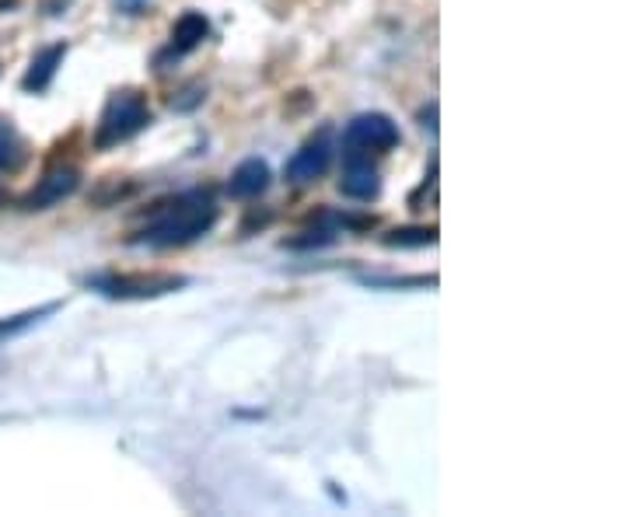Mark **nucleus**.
I'll use <instances>...</instances> for the list:
<instances>
[{
  "instance_id": "1",
  "label": "nucleus",
  "mask_w": 629,
  "mask_h": 517,
  "mask_svg": "<svg viewBox=\"0 0 629 517\" xmlns=\"http://www.w3.org/2000/svg\"><path fill=\"white\" fill-rule=\"evenodd\" d=\"M221 217L217 196L210 186L182 189L175 196L158 200L147 210L144 224L130 235V245H144V249H182V245L200 242L210 235Z\"/></svg>"
},
{
  "instance_id": "2",
  "label": "nucleus",
  "mask_w": 629,
  "mask_h": 517,
  "mask_svg": "<svg viewBox=\"0 0 629 517\" xmlns=\"http://www.w3.org/2000/svg\"><path fill=\"white\" fill-rule=\"evenodd\" d=\"M154 119L151 102L140 88H119L105 98V109L95 126V151H112V147L133 140L140 130H147Z\"/></svg>"
},
{
  "instance_id": "3",
  "label": "nucleus",
  "mask_w": 629,
  "mask_h": 517,
  "mask_svg": "<svg viewBox=\"0 0 629 517\" xmlns=\"http://www.w3.org/2000/svg\"><path fill=\"white\" fill-rule=\"evenodd\" d=\"M186 273H95L84 280V287L95 294L109 297V301H154V297L175 294V290L189 287Z\"/></svg>"
},
{
  "instance_id": "4",
  "label": "nucleus",
  "mask_w": 629,
  "mask_h": 517,
  "mask_svg": "<svg viewBox=\"0 0 629 517\" xmlns=\"http://www.w3.org/2000/svg\"><path fill=\"white\" fill-rule=\"evenodd\" d=\"M402 133L388 112H360L343 130V154H385L399 147Z\"/></svg>"
},
{
  "instance_id": "5",
  "label": "nucleus",
  "mask_w": 629,
  "mask_h": 517,
  "mask_svg": "<svg viewBox=\"0 0 629 517\" xmlns=\"http://www.w3.org/2000/svg\"><path fill=\"white\" fill-rule=\"evenodd\" d=\"M332 158H336V144H332V126H322L315 137H308L305 144L294 151V158L287 161L284 175L291 186H312V182L322 179L332 168Z\"/></svg>"
},
{
  "instance_id": "6",
  "label": "nucleus",
  "mask_w": 629,
  "mask_h": 517,
  "mask_svg": "<svg viewBox=\"0 0 629 517\" xmlns=\"http://www.w3.org/2000/svg\"><path fill=\"white\" fill-rule=\"evenodd\" d=\"M77 186H81V172H77L74 165H56V168H49L25 196H21L18 210H25V214L49 210V207H56V203L70 200V196L77 193Z\"/></svg>"
},
{
  "instance_id": "7",
  "label": "nucleus",
  "mask_w": 629,
  "mask_h": 517,
  "mask_svg": "<svg viewBox=\"0 0 629 517\" xmlns=\"http://www.w3.org/2000/svg\"><path fill=\"white\" fill-rule=\"evenodd\" d=\"M210 39V18L203 11H186L179 21L172 25V35H168V46L161 49L158 56H154V67L165 70L168 63H179L186 60L189 53H196V49L203 46V42Z\"/></svg>"
},
{
  "instance_id": "8",
  "label": "nucleus",
  "mask_w": 629,
  "mask_h": 517,
  "mask_svg": "<svg viewBox=\"0 0 629 517\" xmlns=\"http://www.w3.org/2000/svg\"><path fill=\"white\" fill-rule=\"evenodd\" d=\"M339 193L346 200L371 203L381 193V175L367 154H343V179H339Z\"/></svg>"
},
{
  "instance_id": "9",
  "label": "nucleus",
  "mask_w": 629,
  "mask_h": 517,
  "mask_svg": "<svg viewBox=\"0 0 629 517\" xmlns=\"http://www.w3.org/2000/svg\"><path fill=\"white\" fill-rule=\"evenodd\" d=\"M270 161L266 158H245L242 165L231 172L228 179V196L231 200H259L270 189Z\"/></svg>"
},
{
  "instance_id": "10",
  "label": "nucleus",
  "mask_w": 629,
  "mask_h": 517,
  "mask_svg": "<svg viewBox=\"0 0 629 517\" xmlns=\"http://www.w3.org/2000/svg\"><path fill=\"white\" fill-rule=\"evenodd\" d=\"M63 60H67V42H53V46L39 49V53L32 56V63H28L25 77H21V88H25L28 95H42V91L53 84Z\"/></svg>"
},
{
  "instance_id": "11",
  "label": "nucleus",
  "mask_w": 629,
  "mask_h": 517,
  "mask_svg": "<svg viewBox=\"0 0 629 517\" xmlns=\"http://www.w3.org/2000/svg\"><path fill=\"white\" fill-rule=\"evenodd\" d=\"M28 158H32V151H28V144H25V137L18 133V126H14L11 119L0 116V172L18 175L21 168L28 165Z\"/></svg>"
},
{
  "instance_id": "12",
  "label": "nucleus",
  "mask_w": 629,
  "mask_h": 517,
  "mask_svg": "<svg viewBox=\"0 0 629 517\" xmlns=\"http://www.w3.org/2000/svg\"><path fill=\"white\" fill-rule=\"evenodd\" d=\"M381 245H388V249H427V245H437V228L434 224H406V228L381 235Z\"/></svg>"
},
{
  "instance_id": "13",
  "label": "nucleus",
  "mask_w": 629,
  "mask_h": 517,
  "mask_svg": "<svg viewBox=\"0 0 629 517\" xmlns=\"http://www.w3.org/2000/svg\"><path fill=\"white\" fill-rule=\"evenodd\" d=\"M53 311H60V304L56 301L42 304V308H35V311H21V315H14V318H0V339L18 336V332H25L28 325H35V322H42L46 315H53Z\"/></svg>"
},
{
  "instance_id": "14",
  "label": "nucleus",
  "mask_w": 629,
  "mask_h": 517,
  "mask_svg": "<svg viewBox=\"0 0 629 517\" xmlns=\"http://www.w3.org/2000/svg\"><path fill=\"white\" fill-rule=\"evenodd\" d=\"M364 287H388V290H406V287H437V276H360Z\"/></svg>"
},
{
  "instance_id": "15",
  "label": "nucleus",
  "mask_w": 629,
  "mask_h": 517,
  "mask_svg": "<svg viewBox=\"0 0 629 517\" xmlns=\"http://www.w3.org/2000/svg\"><path fill=\"white\" fill-rule=\"evenodd\" d=\"M420 126L430 133H437V102H430L427 109H420Z\"/></svg>"
},
{
  "instance_id": "16",
  "label": "nucleus",
  "mask_w": 629,
  "mask_h": 517,
  "mask_svg": "<svg viewBox=\"0 0 629 517\" xmlns=\"http://www.w3.org/2000/svg\"><path fill=\"white\" fill-rule=\"evenodd\" d=\"M4 203H7V189L0 186V207H4Z\"/></svg>"
}]
</instances>
